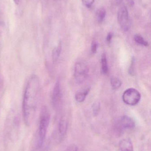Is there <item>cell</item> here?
I'll use <instances>...</instances> for the list:
<instances>
[{
    "label": "cell",
    "mask_w": 151,
    "mask_h": 151,
    "mask_svg": "<svg viewBox=\"0 0 151 151\" xmlns=\"http://www.w3.org/2000/svg\"><path fill=\"white\" fill-rule=\"evenodd\" d=\"M39 91V78L36 75L32 76L26 86L22 104L23 119L27 126L30 125L34 114Z\"/></svg>",
    "instance_id": "cell-1"
},
{
    "label": "cell",
    "mask_w": 151,
    "mask_h": 151,
    "mask_svg": "<svg viewBox=\"0 0 151 151\" xmlns=\"http://www.w3.org/2000/svg\"><path fill=\"white\" fill-rule=\"evenodd\" d=\"M50 120V116L46 108H43L41 113L39 126L38 145L39 148L43 146L46 137L47 129L48 127Z\"/></svg>",
    "instance_id": "cell-2"
},
{
    "label": "cell",
    "mask_w": 151,
    "mask_h": 151,
    "mask_svg": "<svg viewBox=\"0 0 151 151\" xmlns=\"http://www.w3.org/2000/svg\"><path fill=\"white\" fill-rule=\"evenodd\" d=\"M141 95L140 92L134 88L126 90L122 95V99L126 104L134 106L140 102Z\"/></svg>",
    "instance_id": "cell-3"
},
{
    "label": "cell",
    "mask_w": 151,
    "mask_h": 151,
    "mask_svg": "<svg viewBox=\"0 0 151 151\" xmlns=\"http://www.w3.org/2000/svg\"><path fill=\"white\" fill-rule=\"evenodd\" d=\"M89 69L87 65L82 63L78 62L74 66V77L77 83H82L87 77Z\"/></svg>",
    "instance_id": "cell-4"
},
{
    "label": "cell",
    "mask_w": 151,
    "mask_h": 151,
    "mask_svg": "<svg viewBox=\"0 0 151 151\" xmlns=\"http://www.w3.org/2000/svg\"><path fill=\"white\" fill-rule=\"evenodd\" d=\"M118 19L119 24L123 31L127 32L129 30L130 27V21L127 9L125 5L121 7L119 9Z\"/></svg>",
    "instance_id": "cell-5"
},
{
    "label": "cell",
    "mask_w": 151,
    "mask_h": 151,
    "mask_svg": "<svg viewBox=\"0 0 151 151\" xmlns=\"http://www.w3.org/2000/svg\"><path fill=\"white\" fill-rule=\"evenodd\" d=\"M120 128L122 129H131L134 128L135 123L134 120L129 116H122L119 120Z\"/></svg>",
    "instance_id": "cell-6"
},
{
    "label": "cell",
    "mask_w": 151,
    "mask_h": 151,
    "mask_svg": "<svg viewBox=\"0 0 151 151\" xmlns=\"http://www.w3.org/2000/svg\"><path fill=\"white\" fill-rule=\"evenodd\" d=\"M61 98V88H60V83L57 81L55 84L53 89L52 93V101L53 104L56 106L59 104Z\"/></svg>",
    "instance_id": "cell-7"
},
{
    "label": "cell",
    "mask_w": 151,
    "mask_h": 151,
    "mask_svg": "<svg viewBox=\"0 0 151 151\" xmlns=\"http://www.w3.org/2000/svg\"><path fill=\"white\" fill-rule=\"evenodd\" d=\"M119 149L121 151H134V146L131 140L125 139L120 142Z\"/></svg>",
    "instance_id": "cell-8"
},
{
    "label": "cell",
    "mask_w": 151,
    "mask_h": 151,
    "mask_svg": "<svg viewBox=\"0 0 151 151\" xmlns=\"http://www.w3.org/2000/svg\"><path fill=\"white\" fill-rule=\"evenodd\" d=\"M90 91L89 88L83 89L80 90L76 92L75 94V98L76 101L79 103H82L85 100L86 97Z\"/></svg>",
    "instance_id": "cell-9"
},
{
    "label": "cell",
    "mask_w": 151,
    "mask_h": 151,
    "mask_svg": "<svg viewBox=\"0 0 151 151\" xmlns=\"http://www.w3.org/2000/svg\"><path fill=\"white\" fill-rule=\"evenodd\" d=\"M67 127H68V124H67V121L65 119H62L60 120L59 123V134L62 136L64 135L66 133Z\"/></svg>",
    "instance_id": "cell-10"
},
{
    "label": "cell",
    "mask_w": 151,
    "mask_h": 151,
    "mask_svg": "<svg viewBox=\"0 0 151 151\" xmlns=\"http://www.w3.org/2000/svg\"><path fill=\"white\" fill-rule=\"evenodd\" d=\"M101 69L103 73L104 74H106L108 73V64L106 55L105 54H103L101 57Z\"/></svg>",
    "instance_id": "cell-11"
},
{
    "label": "cell",
    "mask_w": 151,
    "mask_h": 151,
    "mask_svg": "<svg viewBox=\"0 0 151 151\" xmlns=\"http://www.w3.org/2000/svg\"><path fill=\"white\" fill-rule=\"evenodd\" d=\"M61 49H62V46L61 44H59L56 47H55L53 50L52 53V60L53 62L55 63L56 62L59 58L60 56V53L61 52Z\"/></svg>",
    "instance_id": "cell-12"
},
{
    "label": "cell",
    "mask_w": 151,
    "mask_h": 151,
    "mask_svg": "<svg viewBox=\"0 0 151 151\" xmlns=\"http://www.w3.org/2000/svg\"><path fill=\"white\" fill-rule=\"evenodd\" d=\"M106 15V11L103 8H100L96 12V19L99 23L103 21Z\"/></svg>",
    "instance_id": "cell-13"
},
{
    "label": "cell",
    "mask_w": 151,
    "mask_h": 151,
    "mask_svg": "<svg viewBox=\"0 0 151 151\" xmlns=\"http://www.w3.org/2000/svg\"><path fill=\"white\" fill-rule=\"evenodd\" d=\"M111 83L113 88L114 90L119 88L122 84L121 80L116 77H112L111 80Z\"/></svg>",
    "instance_id": "cell-14"
},
{
    "label": "cell",
    "mask_w": 151,
    "mask_h": 151,
    "mask_svg": "<svg viewBox=\"0 0 151 151\" xmlns=\"http://www.w3.org/2000/svg\"><path fill=\"white\" fill-rule=\"evenodd\" d=\"M134 40L139 45L145 47H148L149 46V43L141 35H135Z\"/></svg>",
    "instance_id": "cell-15"
},
{
    "label": "cell",
    "mask_w": 151,
    "mask_h": 151,
    "mask_svg": "<svg viewBox=\"0 0 151 151\" xmlns=\"http://www.w3.org/2000/svg\"><path fill=\"white\" fill-rule=\"evenodd\" d=\"M100 104L99 102H96L92 105V111L94 116H97L99 114L100 111Z\"/></svg>",
    "instance_id": "cell-16"
},
{
    "label": "cell",
    "mask_w": 151,
    "mask_h": 151,
    "mask_svg": "<svg viewBox=\"0 0 151 151\" xmlns=\"http://www.w3.org/2000/svg\"><path fill=\"white\" fill-rule=\"evenodd\" d=\"M83 4L87 8H90L95 1V0H82Z\"/></svg>",
    "instance_id": "cell-17"
},
{
    "label": "cell",
    "mask_w": 151,
    "mask_h": 151,
    "mask_svg": "<svg viewBox=\"0 0 151 151\" xmlns=\"http://www.w3.org/2000/svg\"><path fill=\"white\" fill-rule=\"evenodd\" d=\"M98 48V44L95 41H94L91 45V51L93 54H95L97 51Z\"/></svg>",
    "instance_id": "cell-18"
},
{
    "label": "cell",
    "mask_w": 151,
    "mask_h": 151,
    "mask_svg": "<svg viewBox=\"0 0 151 151\" xmlns=\"http://www.w3.org/2000/svg\"><path fill=\"white\" fill-rule=\"evenodd\" d=\"M134 59L133 58L132 62H131V65H130V67L129 68V74L131 75H134Z\"/></svg>",
    "instance_id": "cell-19"
},
{
    "label": "cell",
    "mask_w": 151,
    "mask_h": 151,
    "mask_svg": "<svg viewBox=\"0 0 151 151\" xmlns=\"http://www.w3.org/2000/svg\"><path fill=\"white\" fill-rule=\"evenodd\" d=\"M66 151H78V146L75 145H71L67 147Z\"/></svg>",
    "instance_id": "cell-20"
},
{
    "label": "cell",
    "mask_w": 151,
    "mask_h": 151,
    "mask_svg": "<svg viewBox=\"0 0 151 151\" xmlns=\"http://www.w3.org/2000/svg\"><path fill=\"white\" fill-rule=\"evenodd\" d=\"M113 36V34L112 33L110 32L108 33L107 37H106V41H107L108 43H110L111 42Z\"/></svg>",
    "instance_id": "cell-21"
},
{
    "label": "cell",
    "mask_w": 151,
    "mask_h": 151,
    "mask_svg": "<svg viewBox=\"0 0 151 151\" xmlns=\"http://www.w3.org/2000/svg\"><path fill=\"white\" fill-rule=\"evenodd\" d=\"M127 1L128 3L129 4V6H133L134 4V0H126Z\"/></svg>",
    "instance_id": "cell-22"
},
{
    "label": "cell",
    "mask_w": 151,
    "mask_h": 151,
    "mask_svg": "<svg viewBox=\"0 0 151 151\" xmlns=\"http://www.w3.org/2000/svg\"><path fill=\"white\" fill-rule=\"evenodd\" d=\"M122 1L123 0H116V1L118 4H120L122 3Z\"/></svg>",
    "instance_id": "cell-23"
},
{
    "label": "cell",
    "mask_w": 151,
    "mask_h": 151,
    "mask_svg": "<svg viewBox=\"0 0 151 151\" xmlns=\"http://www.w3.org/2000/svg\"><path fill=\"white\" fill-rule=\"evenodd\" d=\"M13 1H14V2L16 4H18L20 2V0H13Z\"/></svg>",
    "instance_id": "cell-24"
}]
</instances>
